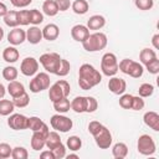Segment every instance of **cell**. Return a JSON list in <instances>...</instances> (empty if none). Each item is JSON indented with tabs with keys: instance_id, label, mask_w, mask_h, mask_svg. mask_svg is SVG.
<instances>
[{
	"instance_id": "obj_43",
	"label": "cell",
	"mask_w": 159,
	"mask_h": 159,
	"mask_svg": "<svg viewBox=\"0 0 159 159\" xmlns=\"http://www.w3.org/2000/svg\"><path fill=\"white\" fill-rule=\"evenodd\" d=\"M98 108V102L94 97L87 96L86 97V113H93Z\"/></svg>"
},
{
	"instance_id": "obj_19",
	"label": "cell",
	"mask_w": 159,
	"mask_h": 159,
	"mask_svg": "<svg viewBox=\"0 0 159 159\" xmlns=\"http://www.w3.org/2000/svg\"><path fill=\"white\" fill-rule=\"evenodd\" d=\"M60 36V29L56 24H47L42 29V37L47 41H55Z\"/></svg>"
},
{
	"instance_id": "obj_7",
	"label": "cell",
	"mask_w": 159,
	"mask_h": 159,
	"mask_svg": "<svg viewBox=\"0 0 159 159\" xmlns=\"http://www.w3.org/2000/svg\"><path fill=\"white\" fill-rule=\"evenodd\" d=\"M40 63L42 65V67L45 68V71L47 73H53L56 75L60 63H61V56L56 52H46L43 55L40 56Z\"/></svg>"
},
{
	"instance_id": "obj_3",
	"label": "cell",
	"mask_w": 159,
	"mask_h": 159,
	"mask_svg": "<svg viewBox=\"0 0 159 159\" xmlns=\"http://www.w3.org/2000/svg\"><path fill=\"white\" fill-rule=\"evenodd\" d=\"M107 43H108L107 35L101 31H94L93 34L88 35V37L82 42V46L87 52H97L106 48Z\"/></svg>"
},
{
	"instance_id": "obj_38",
	"label": "cell",
	"mask_w": 159,
	"mask_h": 159,
	"mask_svg": "<svg viewBox=\"0 0 159 159\" xmlns=\"http://www.w3.org/2000/svg\"><path fill=\"white\" fill-rule=\"evenodd\" d=\"M11 158L12 159H27L29 158L27 149L24 148V147H15V148H12Z\"/></svg>"
},
{
	"instance_id": "obj_20",
	"label": "cell",
	"mask_w": 159,
	"mask_h": 159,
	"mask_svg": "<svg viewBox=\"0 0 159 159\" xmlns=\"http://www.w3.org/2000/svg\"><path fill=\"white\" fill-rule=\"evenodd\" d=\"M104 25H106V19H104V16H102V15H93V16H91L88 20H87V27H88V30H93V31H98V30H101L102 27H104Z\"/></svg>"
},
{
	"instance_id": "obj_36",
	"label": "cell",
	"mask_w": 159,
	"mask_h": 159,
	"mask_svg": "<svg viewBox=\"0 0 159 159\" xmlns=\"http://www.w3.org/2000/svg\"><path fill=\"white\" fill-rule=\"evenodd\" d=\"M42 21H43V14H42L40 10H37V9L30 10V24L37 26V25H40Z\"/></svg>"
},
{
	"instance_id": "obj_32",
	"label": "cell",
	"mask_w": 159,
	"mask_h": 159,
	"mask_svg": "<svg viewBox=\"0 0 159 159\" xmlns=\"http://www.w3.org/2000/svg\"><path fill=\"white\" fill-rule=\"evenodd\" d=\"M15 109V104L10 99H0V116H10Z\"/></svg>"
},
{
	"instance_id": "obj_25",
	"label": "cell",
	"mask_w": 159,
	"mask_h": 159,
	"mask_svg": "<svg viewBox=\"0 0 159 159\" xmlns=\"http://www.w3.org/2000/svg\"><path fill=\"white\" fill-rule=\"evenodd\" d=\"M42 12L47 16H56L58 14V7L55 0H45L42 4Z\"/></svg>"
},
{
	"instance_id": "obj_29",
	"label": "cell",
	"mask_w": 159,
	"mask_h": 159,
	"mask_svg": "<svg viewBox=\"0 0 159 159\" xmlns=\"http://www.w3.org/2000/svg\"><path fill=\"white\" fill-rule=\"evenodd\" d=\"M4 22L9 27H17L19 26V20H17V11L16 10H9L4 15Z\"/></svg>"
},
{
	"instance_id": "obj_34",
	"label": "cell",
	"mask_w": 159,
	"mask_h": 159,
	"mask_svg": "<svg viewBox=\"0 0 159 159\" xmlns=\"http://www.w3.org/2000/svg\"><path fill=\"white\" fill-rule=\"evenodd\" d=\"M17 75H19V71L14 66H6V67L2 68V77H4V80H6L9 82L16 80Z\"/></svg>"
},
{
	"instance_id": "obj_14",
	"label": "cell",
	"mask_w": 159,
	"mask_h": 159,
	"mask_svg": "<svg viewBox=\"0 0 159 159\" xmlns=\"http://www.w3.org/2000/svg\"><path fill=\"white\" fill-rule=\"evenodd\" d=\"M108 89L113 93V94H117V96H120L125 92L127 89V82L120 78V77H116V76H112L108 81Z\"/></svg>"
},
{
	"instance_id": "obj_39",
	"label": "cell",
	"mask_w": 159,
	"mask_h": 159,
	"mask_svg": "<svg viewBox=\"0 0 159 159\" xmlns=\"http://www.w3.org/2000/svg\"><path fill=\"white\" fill-rule=\"evenodd\" d=\"M70 70H71V65L67 60L65 58H61V63H60V67L56 72V76H60V77H65L70 73Z\"/></svg>"
},
{
	"instance_id": "obj_54",
	"label": "cell",
	"mask_w": 159,
	"mask_h": 159,
	"mask_svg": "<svg viewBox=\"0 0 159 159\" xmlns=\"http://www.w3.org/2000/svg\"><path fill=\"white\" fill-rule=\"evenodd\" d=\"M65 158H67V159H71V158H75V159H78L80 157L77 155V154H66V157Z\"/></svg>"
},
{
	"instance_id": "obj_12",
	"label": "cell",
	"mask_w": 159,
	"mask_h": 159,
	"mask_svg": "<svg viewBox=\"0 0 159 159\" xmlns=\"http://www.w3.org/2000/svg\"><path fill=\"white\" fill-rule=\"evenodd\" d=\"M48 132H50L48 125L45 127V128L41 129V130L32 132V137H31V148H32L34 150L40 152L41 149H43V147L46 145V138H47Z\"/></svg>"
},
{
	"instance_id": "obj_8",
	"label": "cell",
	"mask_w": 159,
	"mask_h": 159,
	"mask_svg": "<svg viewBox=\"0 0 159 159\" xmlns=\"http://www.w3.org/2000/svg\"><path fill=\"white\" fill-rule=\"evenodd\" d=\"M51 86V80L47 72H39L34 76V78L30 81V92L32 93H40L45 89H48Z\"/></svg>"
},
{
	"instance_id": "obj_5",
	"label": "cell",
	"mask_w": 159,
	"mask_h": 159,
	"mask_svg": "<svg viewBox=\"0 0 159 159\" xmlns=\"http://www.w3.org/2000/svg\"><path fill=\"white\" fill-rule=\"evenodd\" d=\"M118 70L123 72L124 75H128L133 78H139L143 76L144 67L142 63L133 61L130 58H123L120 62H118Z\"/></svg>"
},
{
	"instance_id": "obj_11",
	"label": "cell",
	"mask_w": 159,
	"mask_h": 159,
	"mask_svg": "<svg viewBox=\"0 0 159 159\" xmlns=\"http://www.w3.org/2000/svg\"><path fill=\"white\" fill-rule=\"evenodd\" d=\"M7 125L14 130H24L29 127V117L21 113H11L7 118Z\"/></svg>"
},
{
	"instance_id": "obj_24",
	"label": "cell",
	"mask_w": 159,
	"mask_h": 159,
	"mask_svg": "<svg viewBox=\"0 0 159 159\" xmlns=\"http://www.w3.org/2000/svg\"><path fill=\"white\" fill-rule=\"evenodd\" d=\"M71 109L76 113H84L86 112V97L77 96L71 102Z\"/></svg>"
},
{
	"instance_id": "obj_50",
	"label": "cell",
	"mask_w": 159,
	"mask_h": 159,
	"mask_svg": "<svg viewBox=\"0 0 159 159\" xmlns=\"http://www.w3.org/2000/svg\"><path fill=\"white\" fill-rule=\"evenodd\" d=\"M40 158H41V159H55V157H53V154H52V152H51L50 149L41 152V153H40Z\"/></svg>"
},
{
	"instance_id": "obj_18",
	"label": "cell",
	"mask_w": 159,
	"mask_h": 159,
	"mask_svg": "<svg viewBox=\"0 0 159 159\" xmlns=\"http://www.w3.org/2000/svg\"><path fill=\"white\" fill-rule=\"evenodd\" d=\"M42 30L37 26H31L29 30H26V41L31 45H37L42 41Z\"/></svg>"
},
{
	"instance_id": "obj_1",
	"label": "cell",
	"mask_w": 159,
	"mask_h": 159,
	"mask_svg": "<svg viewBox=\"0 0 159 159\" xmlns=\"http://www.w3.org/2000/svg\"><path fill=\"white\" fill-rule=\"evenodd\" d=\"M102 82V75L94 66L89 63L81 65L78 70V86L83 91H88Z\"/></svg>"
},
{
	"instance_id": "obj_21",
	"label": "cell",
	"mask_w": 159,
	"mask_h": 159,
	"mask_svg": "<svg viewBox=\"0 0 159 159\" xmlns=\"http://www.w3.org/2000/svg\"><path fill=\"white\" fill-rule=\"evenodd\" d=\"M7 92H9V94L12 97V98H16V97H19V96H21L22 93H25L26 91H25V87H24V84L21 83V82H19V81H16V80H14V81H10L9 82V84H7Z\"/></svg>"
},
{
	"instance_id": "obj_44",
	"label": "cell",
	"mask_w": 159,
	"mask_h": 159,
	"mask_svg": "<svg viewBox=\"0 0 159 159\" xmlns=\"http://www.w3.org/2000/svg\"><path fill=\"white\" fill-rule=\"evenodd\" d=\"M51 152H52L55 159H62V158L66 157V145H65L63 143H61V144L57 145L56 148L51 149Z\"/></svg>"
},
{
	"instance_id": "obj_52",
	"label": "cell",
	"mask_w": 159,
	"mask_h": 159,
	"mask_svg": "<svg viewBox=\"0 0 159 159\" xmlns=\"http://www.w3.org/2000/svg\"><path fill=\"white\" fill-rule=\"evenodd\" d=\"M7 11H9V10H7V6H6L4 2L0 1V17H4V15H5Z\"/></svg>"
},
{
	"instance_id": "obj_27",
	"label": "cell",
	"mask_w": 159,
	"mask_h": 159,
	"mask_svg": "<svg viewBox=\"0 0 159 159\" xmlns=\"http://www.w3.org/2000/svg\"><path fill=\"white\" fill-rule=\"evenodd\" d=\"M61 143H62V140H61V137H60L58 132H56V130L48 132L47 138H46V145H45V147H47V149L51 150V149L56 148L57 145H60Z\"/></svg>"
},
{
	"instance_id": "obj_15",
	"label": "cell",
	"mask_w": 159,
	"mask_h": 159,
	"mask_svg": "<svg viewBox=\"0 0 159 159\" xmlns=\"http://www.w3.org/2000/svg\"><path fill=\"white\" fill-rule=\"evenodd\" d=\"M24 41H26V31L20 27H14L7 34V42L11 46L21 45Z\"/></svg>"
},
{
	"instance_id": "obj_31",
	"label": "cell",
	"mask_w": 159,
	"mask_h": 159,
	"mask_svg": "<svg viewBox=\"0 0 159 159\" xmlns=\"http://www.w3.org/2000/svg\"><path fill=\"white\" fill-rule=\"evenodd\" d=\"M53 104V109L57 112V113H66L71 109V102L68 101V98H62L60 101H56V102H52Z\"/></svg>"
},
{
	"instance_id": "obj_22",
	"label": "cell",
	"mask_w": 159,
	"mask_h": 159,
	"mask_svg": "<svg viewBox=\"0 0 159 159\" xmlns=\"http://www.w3.org/2000/svg\"><path fill=\"white\" fill-rule=\"evenodd\" d=\"M19 57H20V53L15 46H9L2 51V58L7 63H15L19 60Z\"/></svg>"
},
{
	"instance_id": "obj_33",
	"label": "cell",
	"mask_w": 159,
	"mask_h": 159,
	"mask_svg": "<svg viewBox=\"0 0 159 159\" xmlns=\"http://www.w3.org/2000/svg\"><path fill=\"white\" fill-rule=\"evenodd\" d=\"M66 147L72 152H77L82 148V139L77 135H71L66 140Z\"/></svg>"
},
{
	"instance_id": "obj_55",
	"label": "cell",
	"mask_w": 159,
	"mask_h": 159,
	"mask_svg": "<svg viewBox=\"0 0 159 159\" xmlns=\"http://www.w3.org/2000/svg\"><path fill=\"white\" fill-rule=\"evenodd\" d=\"M4 35H5V34H4V30H2V27L0 26V41L4 39Z\"/></svg>"
},
{
	"instance_id": "obj_13",
	"label": "cell",
	"mask_w": 159,
	"mask_h": 159,
	"mask_svg": "<svg viewBox=\"0 0 159 159\" xmlns=\"http://www.w3.org/2000/svg\"><path fill=\"white\" fill-rule=\"evenodd\" d=\"M39 71V61L35 57H25L20 65V72L24 76H35Z\"/></svg>"
},
{
	"instance_id": "obj_47",
	"label": "cell",
	"mask_w": 159,
	"mask_h": 159,
	"mask_svg": "<svg viewBox=\"0 0 159 159\" xmlns=\"http://www.w3.org/2000/svg\"><path fill=\"white\" fill-rule=\"evenodd\" d=\"M145 68H147V71H148L149 73H152V75H158V73H159V60H158V57L154 58L153 61H150L149 63H147V65H145Z\"/></svg>"
},
{
	"instance_id": "obj_53",
	"label": "cell",
	"mask_w": 159,
	"mask_h": 159,
	"mask_svg": "<svg viewBox=\"0 0 159 159\" xmlns=\"http://www.w3.org/2000/svg\"><path fill=\"white\" fill-rule=\"evenodd\" d=\"M5 93H6V88H5V86H4L2 83H0V99L4 98Z\"/></svg>"
},
{
	"instance_id": "obj_26",
	"label": "cell",
	"mask_w": 159,
	"mask_h": 159,
	"mask_svg": "<svg viewBox=\"0 0 159 159\" xmlns=\"http://www.w3.org/2000/svg\"><path fill=\"white\" fill-rule=\"evenodd\" d=\"M154 58H157V52L149 47H145L139 52V61L143 66H145L147 63H149Z\"/></svg>"
},
{
	"instance_id": "obj_41",
	"label": "cell",
	"mask_w": 159,
	"mask_h": 159,
	"mask_svg": "<svg viewBox=\"0 0 159 159\" xmlns=\"http://www.w3.org/2000/svg\"><path fill=\"white\" fill-rule=\"evenodd\" d=\"M17 20L20 26H26L30 24V10H19Z\"/></svg>"
},
{
	"instance_id": "obj_49",
	"label": "cell",
	"mask_w": 159,
	"mask_h": 159,
	"mask_svg": "<svg viewBox=\"0 0 159 159\" xmlns=\"http://www.w3.org/2000/svg\"><path fill=\"white\" fill-rule=\"evenodd\" d=\"M10 1L15 7H26L32 2V0H10Z\"/></svg>"
},
{
	"instance_id": "obj_46",
	"label": "cell",
	"mask_w": 159,
	"mask_h": 159,
	"mask_svg": "<svg viewBox=\"0 0 159 159\" xmlns=\"http://www.w3.org/2000/svg\"><path fill=\"white\" fill-rule=\"evenodd\" d=\"M12 148L7 143H0V159H6L11 157Z\"/></svg>"
},
{
	"instance_id": "obj_16",
	"label": "cell",
	"mask_w": 159,
	"mask_h": 159,
	"mask_svg": "<svg viewBox=\"0 0 159 159\" xmlns=\"http://www.w3.org/2000/svg\"><path fill=\"white\" fill-rule=\"evenodd\" d=\"M89 35V30L86 25H82V24H77L75 26H72L71 29V36L75 41L77 42H83Z\"/></svg>"
},
{
	"instance_id": "obj_4",
	"label": "cell",
	"mask_w": 159,
	"mask_h": 159,
	"mask_svg": "<svg viewBox=\"0 0 159 159\" xmlns=\"http://www.w3.org/2000/svg\"><path fill=\"white\" fill-rule=\"evenodd\" d=\"M70 92H71L70 83L66 80H58L48 87V98L51 102H56L68 97Z\"/></svg>"
},
{
	"instance_id": "obj_51",
	"label": "cell",
	"mask_w": 159,
	"mask_h": 159,
	"mask_svg": "<svg viewBox=\"0 0 159 159\" xmlns=\"http://www.w3.org/2000/svg\"><path fill=\"white\" fill-rule=\"evenodd\" d=\"M152 43H153V47L155 50L159 48V34H155L153 37H152Z\"/></svg>"
},
{
	"instance_id": "obj_28",
	"label": "cell",
	"mask_w": 159,
	"mask_h": 159,
	"mask_svg": "<svg viewBox=\"0 0 159 159\" xmlns=\"http://www.w3.org/2000/svg\"><path fill=\"white\" fill-rule=\"evenodd\" d=\"M71 7H72V10H73L75 14H77V15H84L88 11L89 5H88L87 0H75L71 4Z\"/></svg>"
},
{
	"instance_id": "obj_35",
	"label": "cell",
	"mask_w": 159,
	"mask_h": 159,
	"mask_svg": "<svg viewBox=\"0 0 159 159\" xmlns=\"http://www.w3.org/2000/svg\"><path fill=\"white\" fill-rule=\"evenodd\" d=\"M154 93V86L152 83H142L139 86L138 89V96H140L142 98H147L150 97Z\"/></svg>"
},
{
	"instance_id": "obj_42",
	"label": "cell",
	"mask_w": 159,
	"mask_h": 159,
	"mask_svg": "<svg viewBox=\"0 0 159 159\" xmlns=\"http://www.w3.org/2000/svg\"><path fill=\"white\" fill-rule=\"evenodd\" d=\"M134 5L137 9L142 11H147L154 6V0H134Z\"/></svg>"
},
{
	"instance_id": "obj_9",
	"label": "cell",
	"mask_w": 159,
	"mask_h": 159,
	"mask_svg": "<svg viewBox=\"0 0 159 159\" xmlns=\"http://www.w3.org/2000/svg\"><path fill=\"white\" fill-rule=\"evenodd\" d=\"M50 124H51V127H52L53 130L61 132V133H67L73 127L72 119L68 118V117H66V116H63L62 113L53 114L51 117V119H50Z\"/></svg>"
},
{
	"instance_id": "obj_10",
	"label": "cell",
	"mask_w": 159,
	"mask_h": 159,
	"mask_svg": "<svg viewBox=\"0 0 159 159\" xmlns=\"http://www.w3.org/2000/svg\"><path fill=\"white\" fill-rule=\"evenodd\" d=\"M137 149L142 155H153L157 152V145L152 135L142 134L137 142Z\"/></svg>"
},
{
	"instance_id": "obj_6",
	"label": "cell",
	"mask_w": 159,
	"mask_h": 159,
	"mask_svg": "<svg viewBox=\"0 0 159 159\" xmlns=\"http://www.w3.org/2000/svg\"><path fill=\"white\" fill-rule=\"evenodd\" d=\"M101 71L107 77L116 76V73L119 70H118V60H117V56L114 53L107 52V53H104L102 56V60H101Z\"/></svg>"
},
{
	"instance_id": "obj_40",
	"label": "cell",
	"mask_w": 159,
	"mask_h": 159,
	"mask_svg": "<svg viewBox=\"0 0 159 159\" xmlns=\"http://www.w3.org/2000/svg\"><path fill=\"white\" fill-rule=\"evenodd\" d=\"M132 101H133V94L129 93H123L119 97V106L123 109H130L132 107Z\"/></svg>"
},
{
	"instance_id": "obj_48",
	"label": "cell",
	"mask_w": 159,
	"mask_h": 159,
	"mask_svg": "<svg viewBox=\"0 0 159 159\" xmlns=\"http://www.w3.org/2000/svg\"><path fill=\"white\" fill-rule=\"evenodd\" d=\"M58 7V11H67L71 7V1L70 0H55Z\"/></svg>"
},
{
	"instance_id": "obj_23",
	"label": "cell",
	"mask_w": 159,
	"mask_h": 159,
	"mask_svg": "<svg viewBox=\"0 0 159 159\" xmlns=\"http://www.w3.org/2000/svg\"><path fill=\"white\" fill-rule=\"evenodd\" d=\"M112 155L116 159H123L128 155V147L125 143L118 142L112 147Z\"/></svg>"
},
{
	"instance_id": "obj_30",
	"label": "cell",
	"mask_w": 159,
	"mask_h": 159,
	"mask_svg": "<svg viewBox=\"0 0 159 159\" xmlns=\"http://www.w3.org/2000/svg\"><path fill=\"white\" fill-rule=\"evenodd\" d=\"M45 127H47V124L39 117L36 116H32V117H29V127L27 129L32 130V132H36V130H41L43 129Z\"/></svg>"
},
{
	"instance_id": "obj_45",
	"label": "cell",
	"mask_w": 159,
	"mask_h": 159,
	"mask_svg": "<svg viewBox=\"0 0 159 159\" xmlns=\"http://www.w3.org/2000/svg\"><path fill=\"white\" fill-rule=\"evenodd\" d=\"M145 106L144 103V99L140 97V96H133V101H132V107L130 109L132 111H140L143 109Z\"/></svg>"
},
{
	"instance_id": "obj_17",
	"label": "cell",
	"mask_w": 159,
	"mask_h": 159,
	"mask_svg": "<svg viewBox=\"0 0 159 159\" xmlns=\"http://www.w3.org/2000/svg\"><path fill=\"white\" fill-rule=\"evenodd\" d=\"M143 122L147 127L153 129L154 132H159V114L154 111H148L143 116Z\"/></svg>"
},
{
	"instance_id": "obj_2",
	"label": "cell",
	"mask_w": 159,
	"mask_h": 159,
	"mask_svg": "<svg viewBox=\"0 0 159 159\" xmlns=\"http://www.w3.org/2000/svg\"><path fill=\"white\" fill-rule=\"evenodd\" d=\"M88 132L92 134V137L94 138V142L97 144L98 148L101 149H108L112 145V134L109 132V129L103 125L102 123L97 122V120H92L88 124Z\"/></svg>"
},
{
	"instance_id": "obj_37",
	"label": "cell",
	"mask_w": 159,
	"mask_h": 159,
	"mask_svg": "<svg viewBox=\"0 0 159 159\" xmlns=\"http://www.w3.org/2000/svg\"><path fill=\"white\" fill-rule=\"evenodd\" d=\"M12 102H14L15 107H17V108H25V107H27L29 103H30V97H29V94L25 92V93H22L21 96H19V97H16V98H12Z\"/></svg>"
}]
</instances>
